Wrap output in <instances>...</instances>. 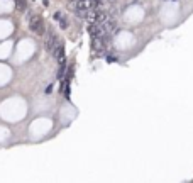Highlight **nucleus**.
<instances>
[{
	"label": "nucleus",
	"instance_id": "nucleus-1",
	"mask_svg": "<svg viewBox=\"0 0 193 183\" xmlns=\"http://www.w3.org/2000/svg\"><path fill=\"white\" fill-rule=\"evenodd\" d=\"M29 29L34 34H37V36L44 34V20H42L41 15H31V19H29Z\"/></svg>",
	"mask_w": 193,
	"mask_h": 183
},
{
	"label": "nucleus",
	"instance_id": "nucleus-2",
	"mask_svg": "<svg viewBox=\"0 0 193 183\" xmlns=\"http://www.w3.org/2000/svg\"><path fill=\"white\" fill-rule=\"evenodd\" d=\"M91 49L96 53H105L107 51V41L98 37V36H91Z\"/></svg>",
	"mask_w": 193,
	"mask_h": 183
},
{
	"label": "nucleus",
	"instance_id": "nucleus-5",
	"mask_svg": "<svg viewBox=\"0 0 193 183\" xmlns=\"http://www.w3.org/2000/svg\"><path fill=\"white\" fill-rule=\"evenodd\" d=\"M54 19L58 20V22H59V26H61L63 29H64V27H68V20H66V17H64L63 14L56 12V14H54Z\"/></svg>",
	"mask_w": 193,
	"mask_h": 183
},
{
	"label": "nucleus",
	"instance_id": "nucleus-3",
	"mask_svg": "<svg viewBox=\"0 0 193 183\" xmlns=\"http://www.w3.org/2000/svg\"><path fill=\"white\" fill-rule=\"evenodd\" d=\"M102 26V29H104L105 32H109V34H112V32H115L119 29V26H117V20H114L112 17H109V19L105 20L104 24H100Z\"/></svg>",
	"mask_w": 193,
	"mask_h": 183
},
{
	"label": "nucleus",
	"instance_id": "nucleus-4",
	"mask_svg": "<svg viewBox=\"0 0 193 183\" xmlns=\"http://www.w3.org/2000/svg\"><path fill=\"white\" fill-rule=\"evenodd\" d=\"M59 41H58V37H56L54 34H49V37L46 39V49H48L49 53L53 54L54 53V47H56V44H58Z\"/></svg>",
	"mask_w": 193,
	"mask_h": 183
},
{
	"label": "nucleus",
	"instance_id": "nucleus-6",
	"mask_svg": "<svg viewBox=\"0 0 193 183\" xmlns=\"http://www.w3.org/2000/svg\"><path fill=\"white\" fill-rule=\"evenodd\" d=\"M26 7H27V0H15V9H17V10L24 12Z\"/></svg>",
	"mask_w": 193,
	"mask_h": 183
}]
</instances>
